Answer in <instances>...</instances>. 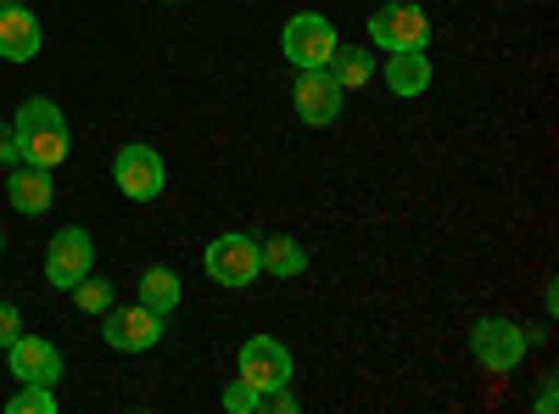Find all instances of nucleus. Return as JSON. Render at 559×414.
Masks as SVG:
<instances>
[{"label":"nucleus","instance_id":"nucleus-1","mask_svg":"<svg viewBox=\"0 0 559 414\" xmlns=\"http://www.w3.org/2000/svg\"><path fill=\"white\" fill-rule=\"evenodd\" d=\"M12 134H17V163L57 168V163L68 157V118H62L57 102H45V96H28V102H23Z\"/></svg>","mask_w":559,"mask_h":414},{"label":"nucleus","instance_id":"nucleus-2","mask_svg":"<svg viewBox=\"0 0 559 414\" xmlns=\"http://www.w3.org/2000/svg\"><path fill=\"white\" fill-rule=\"evenodd\" d=\"M369 45L386 57V51H426L431 45V17L426 7L414 0H386V7L369 12Z\"/></svg>","mask_w":559,"mask_h":414},{"label":"nucleus","instance_id":"nucleus-3","mask_svg":"<svg viewBox=\"0 0 559 414\" xmlns=\"http://www.w3.org/2000/svg\"><path fill=\"white\" fill-rule=\"evenodd\" d=\"M526 326H515V319H476L471 326V353L487 376H515L526 364Z\"/></svg>","mask_w":559,"mask_h":414},{"label":"nucleus","instance_id":"nucleus-4","mask_svg":"<svg viewBox=\"0 0 559 414\" xmlns=\"http://www.w3.org/2000/svg\"><path fill=\"white\" fill-rule=\"evenodd\" d=\"M202 269H207V281H213V286L241 292V286H252L258 274H263V247H258V236H241V229H229V236H218V241L202 252Z\"/></svg>","mask_w":559,"mask_h":414},{"label":"nucleus","instance_id":"nucleus-5","mask_svg":"<svg viewBox=\"0 0 559 414\" xmlns=\"http://www.w3.org/2000/svg\"><path fill=\"white\" fill-rule=\"evenodd\" d=\"M90 269H96V241H90V229H79V224L57 229L51 247H45V281L73 292Z\"/></svg>","mask_w":559,"mask_h":414},{"label":"nucleus","instance_id":"nucleus-6","mask_svg":"<svg viewBox=\"0 0 559 414\" xmlns=\"http://www.w3.org/2000/svg\"><path fill=\"white\" fill-rule=\"evenodd\" d=\"M336 45H342V39H336L331 17H319V12H297V17L286 23V34H280V51H286L292 68H324Z\"/></svg>","mask_w":559,"mask_h":414},{"label":"nucleus","instance_id":"nucleus-7","mask_svg":"<svg viewBox=\"0 0 559 414\" xmlns=\"http://www.w3.org/2000/svg\"><path fill=\"white\" fill-rule=\"evenodd\" d=\"M112 186L129 197V202H157L163 197V186H168V168H163V157L152 152V146H123L118 157H112Z\"/></svg>","mask_w":559,"mask_h":414},{"label":"nucleus","instance_id":"nucleus-8","mask_svg":"<svg viewBox=\"0 0 559 414\" xmlns=\"http://www.w3.org/2000/svg\"><path fill=\"white\" fill-rule=\"evenodd\" d=\"M163 326H168V319L152 314L146 303L107 308V314H102V336H107V347H118V353H152V347L163 342Z\"/></svg>","mask_w":559,"mask_h":414},{"label":"nucleus","instance_id":"nucleus-9","mask_svg":"<svg viewBox=\"0 0 559 414\" xmlns=\"http://www.w3.org/2000/svg\"><path fill=\"white\" fill-rule=\"evenodd\" d=\"M342 102H347V90L324 73V68H297V84H292V107L302 123L324 129V123H336L342 118Z\"/></svg>","mask_w":559,"mask_h":414},{"label":"nucleus","instance_id":"nucleus-10","mask_svg":"<svg viewBox=\"0 0 559 414\" xmlns=\"http://www.w3.org/2000/svg\"><path fill=\"white\" fill-rule=\"evenodd\" d=\"M236 376L258 392H274V387H292V347L274 342V336H252L236 358Z\"/></svg>","mask_w":559,"mask_h":414},{"label":"nucleus","instance_id":"nucleus-11","mask_svg":"<svg viewBox=\"0 0 559 414\" xmlns=\"http://www.w3.org/2000/svg\"><path fill=\"white\" fill-rule=\"evenodd\" d=\"M7 358H12V376L17 381H34V387H57L62 381V353L45 342V336H17L7 347Z\"/></svg>","mask_w":559,"mask_h":414},{"label":"nucleus","instance_id":"nucleus-12","mask_svg":"<svg viewBox=\"0 0 559 414\" xmlns=\"http://www.w3.org/2000/svg\"><path fill=\"white\" fill-rule=\"evenodd\" d=\"M376 73L386 79V90H392V96L414 102V96H426V90H431V73H437V62H431V51H386V62H381Z\"/></svg>","mask_w":559,"mask_h":414},{"label":"nucleus","instance_id":"nucleus-13","mask_svg":"<svg viewBox=\"0 0 559 414\" xmlns=\"http://www.w3.org/2000/svg\"><path fill=\"white\" fill-rule=\"evenodd\" d=\"M45 45V28L28 7H0V57L7 62H34Z\"/></svg>","mask_w":559,"mask_h":414},{"label":"nucleus","instance_id":"nucleus-14","mask_svg":"<svg viewBox=\"0 0 559 414\" xmlns=\"http://www.w3.org/2000/svg\"><path fill=\"white\" fill-rule=\"evenodd\" d=\"M7 202L17 208V213H51V202H57V186H51V168H34V163H17L12 168V179H7Z\"/></svg>","mask_w":559,"mask_h":414},{"label":"nucleus","instance_id":"nucleus-15","mask_svg":"<svg viewBox=\"0 0 559 414\" xmlns=\"http://www.w3.org/2000/svg\"><path fill=\"white\" fill-rule=\"evenodd\" d=\"M376 45H336L331 51V62H324V73H331L342 90H358V84H369L376 79Z\"/></svg>","mask_w":559,"mask_h":414},{"label":"nucleus","instance_id":"nucleus-16","mask_svg":"<svg viewBox=\"0 0 559 414\" xmlns=\"http://www.w3.org/2000/svg\"><path fill=\"white\" fill-rule=\"evenodd\" d=\"M258 247H263V269L280 274V281H297V274L308 269V247H302L297 236H269V241H258Z\"/></svg>","mask_w":559,"mask_h":414},{"label":"nucleus","instance_id":"nucleus-17","mask_svg":"<svg viewBox=\"0 0 559 414\" xmlns=\"http://www.w3.org/2000/svg\"><path fill=\"white\" fill-rule=\"evenodd\" d=\"M140 303H146L152 314H174L179 308V274L174 269H163V263H152L146 274H140Z\"/></svg>","mask_w":559,"mask_h":414},{"label":"nucleus","instance_id":"nucleus-18","mask_svg":"<svg viewBox=\"0 0 559 414\" xmlns=\"http://www.w3.org/2000/svg\"><path fill=\"white\" fill-rule=\"evenodd\" d=\"M73 297H79V308H84V314H107V308H112V286H107V281H96V269H90L84 281L73 286Z\"/></svg>","mask_w":559,"mask_h":414},{"label":"nucleus","instance_id":"nucleus-19","mask_svg":"<svg viewBox=\"0 0 559 414\" xmlns=\"http://www.w3.org/2000/svg\"><path fill=\"white\" fill-rule=\"evenodd\" d=\"M12 414H57V392L51 387H34V381H23V392L7 403Z\"/></svg>","mask_w":559,"mask_h":414},{"label":"nucleus","instance_id":"nucleus-20","mask_svg":"<svg viewBox=\"0 0 559 414\" xmlns=\"http://www.w3.org/2000/svg\"><path fill=\"white\" fill-rule=\"evenodd\" d=\"M224 409H229V414H263V392L247 387V381L236 376V381L224 387Z\"/></svg>","mask_w":559,"mask_h":414},{"label":"nucleus","instance_id":"nucleus-21","mask_svg":"<svg viewBox=\"0 0 559 414\" xmlns=\"http://www.w3.org/2000/svg\"><path fill=\"white\" fill-rule=\"evenodd\" d=\"M23 336V314H17V303H0V347H12Z\"/></svg>","mask_w":559,"mask_h":414},{"label":"nucleus","instance_id":"nucleus-22","mask_svg":"<svg viewBox=\"0 0 559 414\" xmlns=\"http://www.w3.org/2000/svg\"><path fill=\"white\" fill-rule=\"evenodd\" d=\"M263 409H269V414H297L302 403H297L292 387H274V392H263Z\"/></svg>","mask_w":559,"mask_h":414},{"label":"nucleus","instance_id":"nucleus-23","mask_svg":"<svg viewBox=\"0 0 559 414\" xmlns=\"http://www.w3.org/2000/svg\"><path fill=\"white\" fill-rule=\"evenodd\" d=\"M0 163H17V134H12V123H0Z\"/></svg>","mask_w":559,"mask_h":414},{"label":"nucleus","instance_id":"nucleus-24","mask_svg":"<svg viewBox=\"0 0 559 414\" xmlns=\"http://www.w3.org/2000/svg\"><path fill=\"white\" fill-rule=\"evenodd\" d=\"M532 409H537V414H554V381H543V387H537Z\"/></svg>","mask_w":559,"mask_h":414},{"label":"nucleus","instance_id":"nucleus-25","mask_svg":"<svg viewBox=\"0 0 559 414\" xmlns=\"http://www.w3.org/2000/svg\"><path fill=\"white\" fill-rule=\"evenodd\" d=\"M0 7H17V0H0Z\"/></svg>","mask_w":559,"mask_h":414},{"label":"nucleus","instance_id":"nucleus-26","mask_svg":"<svg viewBox=\"0 0 559 414\" xmlns=\"http://www.w3.org/2000/svg\"><path fill=\"white\" fill-rule=\"evenodd\" d=\"M0 252H7V236H0Z\"/></svg>","mask_w":559,"mask_h":414},{"label":"nucleus","instance_id":"nucleus-27","mask_svg":"<svg viewBox=\"0 0 559 414\" xmlns=\"http://www.w3.org/2000/svg\"><path fill=\"white\" fill-rule=\"evenodd\" d=\"M168 7H179V0H168Z\"/></svg>","mask_w":559,"mask_h":414}]
</instances>
